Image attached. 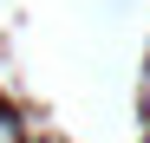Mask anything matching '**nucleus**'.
<instances>
[{"label":"nucleus","mask_w":150,"mask_h":143,"mask_svg":"<svg viewBox=\"0 0 150 143\" xmlns=\"http://www.w3.org/2000/svg\"><path fill=\"white\" fill-rule=\"evenodd\" d=\"M0 143H20V124H13L7 111H0Z\"/></svg>","instance_id":"obj_1"}]
</instances>
